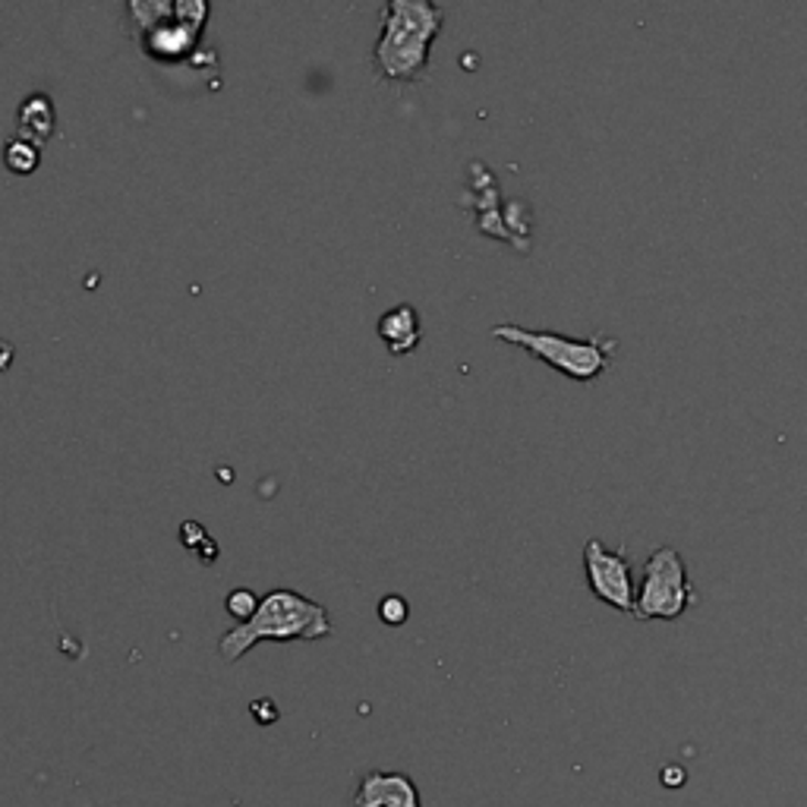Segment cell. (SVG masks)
Returning <instances> with one entry per match:
<instances>
[{
    "label": "cell",
    "instance_id": "6da1fadb",
    "mask_svg": "<svg viewBox=\"0 0 807 807\" xmlns=\"http://www.w3.org/2000/svg\"><path fill=\"white\" fill-rule=\"evenodd\" d=\"M381 35L373 67L388 83H417L427 76L429 47L442 35L445 10L432 0H388L379 13Z\"/></svg>",
    "mask_w": 807,
    "mask_h": 807
},
{
    "label": "cell",
    "instance_id": "7a4b0ae2",
    "mask_svg": "<svg viewBox=\"0 0 807 807\" xmlns=\"http://www.w3.org/2000/svg\"><path fill=\"white\" fill-rule=\"evenodd\" d=\"M332 634L335 628H332V615L325 605H319L297 590L278 587L259 600V609L249 622L234 625L222 634L218 656L225 663H237L259 641H325Z\"/></svg>",
    "mask_w": 807,
    "mask_h": 807
},
{
    "label": "cell",
    "instance_id": "3957f363",
    "mask_svg": "<svg viewBox=\"0 0 807 807\" xmlns=\"http://www.w3.org/2000/svg\"><path fill=\"white\" fill-rule=\"evenodd\" d=\"M493 337L524 347L530 357L542 359L546 366H552L556 373L574 381L600 379L612 366V341H605L603 335L568 337L559 332H546V329H524V325L502 322V325H493Z\"/></svg>",
    "mask_w": 807,
    "mask_h": 807
},
{
    "label": "cell",
    "instance_id": "277c9868",
    "mask_svg": "<svg viewBox=\"0 0 807 807\" xmlns=\"http://www.w3.org/2000/svg\"><path fill=\"white\" fill-rule=\"evenodd\" d=\"M695 600V587L688 578V564L675 546H656L644 564V578L637 583L634 615L650 622H675Z\"/></svg>",
    "mask_w": 807,
    "mask_h": 807
},
{
    "label": "cell",
    "instance_id": "5b68a950",
    "mask_svg": "<svg viewBox=\"0 0 807 807\" xmlns=\"http://www.w3.org/2000/svg\"><path fill=\"white\" fill-rule=\"evenodd\" d=\"M583 571H587V583L600 603L634 615L637 581H634V564H631L625 549H605L600 539H587Z\"/></svg>",
    "mask_w": 807,
    "mask_h": 807
},
{
    "label": "cell",
    "instance_id": "8992f818",
    "mask_svg": "<svg viewBox=\"0 0 807 807\" xmlns=\"http://www.w3.org/2000/svg\"><path fill=\"white\" fill-rule=\"evenodd\" d=\"M202 10H208V7L205 3H177V20L168 23V29H161L155 20H149L139 10V3H130V13L139 20V42H142V47L149 54H155V57H168V61H174L186 47L196 45V35H200L205 17L193 20V13H202Z\"/></svg>",
    "mask_w": 807,
    "mask_h": 807
},
{
    "label": "cell",
    "instance_id": "52a82bcc",
    "mask_svg": "<svg viewBox=\"0 0 807 807\" xmlns=\"http://www.w3.org/2000/svg\"><path fill=\"white\" fill-rule=\"evenodd\" d=\"M354 807H420V792L404 773L369 770L354 792Z\"/></svg>",
    "mask_w": 807,
    "mask_h": 807
},
{
    "label": "cell",
    "instance_id": "ba28073f",
    "mask_svg": "<svg viewBox=\"0 0 807 807\" xmlns=\"http://www.w3.org/2000/svg\"><path fill=\"white\" fill-rule=\"evenodd\" d=\"M379 337L385 341V347L395 354V357H404L410 354L417 344H420V315L413 306H395L379 319Z\"/></svg>",
    "mask_w": 807,
    "mask_h": 807
},
{
    "label": "cell",
    "instance_id": "9c48e42d",
    "mask_svg": "<svg viewBox=\"0 0 807 807\" xmlns=\"http://www.w3.org/2000/svg\"><path fill=\"white\" fill-rule=\"evenodd\" d=\"M54 123H57V114H54V105L47 95L25 98L23 108H20V139L42 146L45 139L54 136Z\"/></svg>",
    "mask_w": 807,
    "mask_h": 807
},
{
    "label": "cell",
    "instance_id": "30bf717a",
    "mask_svg": "<svg viewBox=\"0 0 807 807\" xmlns=\"http://www.w3.org/2000/svg\"><path fill=\"white\" fill-rule=\"evenodd\" d=\"M39 161H42V152H39V146L35 142H29V139H10L7 146H3V164L13 171V174H32L35 168H39Z\"/></svg>",
    "mask_w": 807,
    "mask_h": 807
},
{
    "label": "cell",
    "instance_id": "8fae6325",
    "mask_svg": "<svg viewBox=\"0 0 807 807\" xmlns=\"http://www.w3.org/2000/svg\"><path fill=\"white\" fill-rule=\"evenodd\" d=\"M225 609H227V615H234V618H237V625H244V622H249V618L256 615V609H259V596H256L252 590H230L225 600Z\"/></svg>",
    "mask_w": 807,
    "mask_h": 807
},
{
    "label": "cell",
    "instance_id": "7c38bea8",
    "mask_svg": "<svg viewBox=\"0 0 807 807\" xmlns=\"http://www.w3.org/2000/svg\"><path fill=\"white\" fill-rule=\"evenodd\" d=\"M379 618L385 625H391V628H398V625H404V622L410 618V605H407V600H404L401 593H388V596H381Z\"/></svg>",
    "mask_w": 807,
    "mask_h": 807
},
{
    "label": "cell",
    "instance_id": "4fadbf2b",
    "mask_svg": "<svg viewBox=\"0 0 807 807\" xmlns=\"http://www.w3.org/2000/svg\"><path fill=\"white\" fill-rule=\"evenodd\" d=\"M252 713H256V722H262V725L278 719V713H275V703H271V700H256V703H252Z\"/></svg>",
    "mask_w": 807,
    "mask_h": 807
},
{
    "label": "cell",
    "instance_id": "5bb4252c",
    "mask_svg": "<svg viewBox=\"0 0 807 807\" xmlns=\"http://www.w3.org/2000/svg\"><path fill=\"white\" fill-rule=\"evenodd\" d=\"M663 783L669 785V788H675V785H685V770H681V766H675V763H669V766L663 770Z\"/></svg>",
    "mask_w": 807,
    "mask_h": 807
}]
</instances>
